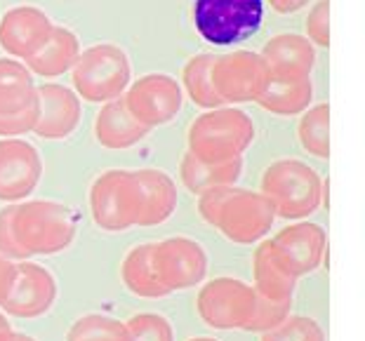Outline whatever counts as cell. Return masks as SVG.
Instances as JSON below:
<instances>
[{
    "instance_id": "603a6c76",
    "label": "cell",
    "mask_w": 365,
    "mask_h": 341,
    "mask_svg": "<svg viewBox=\"0 0 365 341\" xmlns=\"http://www.w3.org/2000/svg\"><path fill=\"white\" fill-rule=\"evenodd\" d=\"M38 106L34 73L17 59H0V118Z\"/></svg>"
},
{
    "instance_id": "e575fe53",
    "label": "cell",
    "mask_w": 365,
    "mask_h": 341,
    "mask_svg": "<svg viewBox=\"0 0 365 341\" xmlns=\"http://www.w3.org/2000/svg\"><path fill=\"white\" fill-rule=\"evenodd\" d=\"M14 278H17V263H12V259L0 254V304H3L7 299V294H10Z\"/></svg>"
},
{
    "instance_id": "277c9868",
    "label": "cell",
    "mask_w": 365,
    "mask_h": 341,
    "mask_svg": "<svg viewBox=\"0 0 365 341\" xmlns=\"http://www.w3.org/2000/svg\"><path fill=\"white\" fill-rule=\"evenodd\" d=\"M132 78L130 59L123 48L113 43H99L83 50L71 66L76 95L85 102L106 104L125 95Z\"/></svg>"
},
{
    "instance_id": "6da1fadb",
    "label": "cell",
    "mask_w": 365,
    "mask_h": 341,
    "mask_svg": "<svg viewBox=\"0 0 365 341\" xmlns=\"http://www.w3.org/2000/svg\"><path fill=\"white\" fill-rule=\"evenodd\" d=\"M12 236L29 257H52L71 247L76 238V216L71 207L57 200H26L12 205Z\"/></svg>"
},
{
    "instance_id": "1f68e13d",
    "label": "cell",
    "mask_w": 365,
    "mask_h": 341,
    "mask_svg": "<svg viewBox=\"0 0 365 341\" xmlns=\"http://www.w3.org/2000/svg\"><path fill=\"white\" fill-rule=\"evenodd\" d=\"M307 41L318 48L330 45V0H318L307 17Z\"/></svg>"
},
{
    "instance_id": "2e32d148",
    "label": "cell",
    "mask_w": 365,
    "mask_h": 341,
    "mask_svg": "<svg viewBox=\"0 0 365 341\" xmlns=\"http://www.w3.org/2000/svg\"><path fill=\"white\" fill-rule=\"evenodd\" d=\"M81 97L57 83H43L38 88V120L34 135L48 142L71 137L81 125Z\"/></svg>"
},
{
    "instance_id": "9a60e30c",
    "label": "cell",
    "mask_w": 365,
    "mask_h": 341,
    "mask_svg": "<svg viewBox=\"0 0 365 341\" xmlns=\"http://www.w3.org/2000/svg\"><path fill=\"white\" fill-rule=\"evenodd\" d=\"M52 28V19L38 7H12L0 19V48L10 57L26 61L48 43Z\"/></svg>"
},
{
    "instance_id": "ba28073f",
    "label": "cell",
    "mask_w": 365,
    "mask_h": 341,
    "mask_svg": "<svg viewBox=\"0 0 365 341\" xmlns=\"http://www.w3.org/2000/svg\"><path fill=\"white\" fill-rule=\"evenodd\" d=\"M276 221L274 205L262 191L231 189L217 214L215 229L236 245H255L271 231Z\"/></svg>"
},
{
    "instance_id": "ac0fdd59",
    "label": "cell",
    "mask_w": 365,
    "mask_h": 341,
    "mask_svg": "<svg viewBox=\"0 0 365 341\" xmlns=\"http://www.w3.org/2000/svg\"><path fill=\"white\" fill-rule=\"evenodd\" d=\"M135 182L139 189V203H142V216L139 226H158L168 221L177 210V184L173 177L163 169H137Z\"/></svg>"
},
{
    "instance_id": "5b68a950",
    "label": "cell",
    "mask_w": 365,
    "mask_h": 341,
    "mask_svg": "<svg viewBox=\"0 0 365 341\" xmlns=\"http://www.w3.org/2000/svg\"><path fill=\"white\" fill-rule=\"evenodd\" d=\"M262 0H193V26L217 48L245 43L262 28Z\"/></svg>"
},
{
    "instance_id": "836d02e7",
    "label": "cell",
    "mask_w": 365,
    "mask_h": 341,
    "mask_svg": "<svg viewBox=\"0 0 365 341\" xmlns=\"http://www.w3.org/2000/svg\"><path fill=\"white\" fill-rule=\"evenodd\" d=\"M0 254L7 259L21 261V252L12 236V205H7L5 210H0Z\"/></svg>"
},
{
    "instance_id": "4fadbf2b",
    "label": "cell",
    "mask_w": 365,
    "mask_h": 341,
    "mask_svg": "<svg viewBox=\"0 0 365 341\" xmlns=\"http://www.w3.org/2000/svg\"><path fill=\"white\" fill-rule=\"evenodd\" d=\"M57 301V280L48 268L34 261L17 263V278L0 308L12 318L34 320L50 311Z\"/></svg>"
},
{
    "instance_id": "cb8c5ba5",
    "label": "cell",
    "mask_w": 365,
    "mask_h": 341,
    "mask_svg": "<svg viewBox=\"0 0 365 341\" xmlns=\"http://www.w3.org/2000/svg\"><path fill=\"white\" fill-rule=\"evenodd\" d=\"M240 172H243V158L229 162H205L198 160L193 153H186L180 165L182 184L196 196L207 189H217V186H236Z\"/></svg>"
},
{
    "instance_id": "5bb4252c",
    "label": "cell",
    "mask_w": 365,
    "mask_h": 341,
    "mask_svg": "<svg viewBox=\"0 0 365 341\" xmlns=\"http://www.w3.org/2000/svg\"><path fill=\"white\" fill-rule=\"evenodd\" d=\"M276 257L281 259V263L287 268V273L292 278L309 276L321 266V261L325 257V231L318 224H292L271 238Z\"/></svg>"
},
{
    "instance_id": "74e56055",
    "label": "cell",
    "mask_w": 365,
    "mask_h": 341,
    "mask_svg": "<svg viewBox=\"0 0 365 341\" xmlns=\"http://www.w3.org/2000/svg\"><path fill=\"white\" fill-rule=\"evenodd\" d=\"M10 327H12V325L7 322V318L3 313H0V332H5V330H10Z\"/></svg>"
},
{
    "instance_id": "d4e9b609",
    "label": "cell",
    "mask_w": 365,
    "mask_h": 341,
    "mask_svg": "<svg viewBox=\"0 0 365 341\" xmlns=\"http://www.w3.org/2000/svg\"><path fill=\"white\" fill-rule=\"evenodd\" d=\"M120 278L128 292H132L139 299H163L170 294L158 280L156 271H153L151 243L132 247L125 254V259L120 263Z\"/></svg>"
},
{
    "instance_id": "d590c367",
    "label": "cell",
    "mask_w": 365,
    "mask_h": 341,
    "mask_svg": "<svg viewBox=\"0 0 365 341\" xmlns=\"http://www.w3.org/2000/svg\"><path fill=\"white\" fill-rule=\"evenodd\" d=\"M309 3H312V0H269L271 10L278 12V14H292V12L302 10V7L309 5Z\"/></svg>"
},
{
    "instance_id": "30bf717a",
    "label": "cell",
    "mask_w": 365,
    "mask_h": 341,
    "mask_svg": "<svg viewBox=\"0 0 365 341\" xmlns=\"http://www.w3.org/2000/svg\"><path fill=\"white\" fill-rule=\"evenodd\" d=\"M130 115L144 127H160L182 111L184 90L173 75L149 73L135 80L123 95Z\"/></svg>"
},
{
    "instance_id": "83f0119b",
    "label": "cell",
    "mask_w": 365,
    "mask_h": 341,
    "mask_svg": "<svg viewBox=\"0 0 365 341\" xmlns=\"http://www.w3.org/2000/svg\"><path fill=\"white\" fill-rule=\"evenodd\" d=\"M66 341H130L125 322L102 313L78 318L66 332Z\"/></svg>"
},
{
    "instance_id": "9c48e42d",
    "label": "cell",
    "mask_w": 365,
    "mask_h": 341,
    "mask_svg": "<svg viewBox=\"0 0 365 341\" xmlns=\"http://www.w3.org/2000/svg\"><path fill=\"white\" fill-rule=\"evenodd\" d=\"M151 263L170 294L196 288L207 273V254L203 245L186 236H170L160 243H151Z\"/></svg>"
},
{
    "instance_id": "f35d334b",
    "label": "cell",
    "mask_w": 365,
    "mask_h": 341,
    "mask_svg": "<svg viewBox=\"0 0 365 341\" xmlns=\"http://www.w3.org/2000/svg\"><path fill=\"white\" fill-rule=\"evenodd\" d=\"M189 341H217L212 337H196V339H189Z\"/></svg>"
},
{
    "instance_id": "52a82bcc",
    "label": "cell",
    "mask_w": 365,
    "mask_h": 341,
    "mask_svg": "<svg viewBox=\"0 0 365 341\" xmlns=\"http://www.w3.org/2000/svg\"><path fill=\"white\" fill-rule=\"evenodd\" d=\"M257 292L236 278H215L198 292L196 311L212 330H245L255 313Z\"/></svg>"
},
{
    "instance_id": "f546056e",
    "label": "cell",
    "mask_w": 365,
    "mask_h": 341,
    "mask_svg": "<svg viewBox=\"0 0 365 341\" xmlns=\"http://www.w3.org/2000/svg\"><path fill=\"white\" fill-rule=\"evenodd\" d=\"M130 341H175L173 325L160 313H137L125 320Z\"/></svg>"
},
{
    "instance_id": "4316f807",
    "label": "cell",
    "mask_w": 365,
    "mask_h": 341,
    "mask_svg": "<svg viewBox=\"0 0 365 341\" xmlns=\"http://www.w3.org/2000/svg\"><path fill=\"white\" fill-rule=\"evenodd\" d=\"M297 137L302 149L314 158H330V106L316 104L302 113L297 125Z\"/></svg>"
},
{
    "instance_id": "3957f363",
    "label": "cell",
    "mask_w": 365,
    "mask_h": 341,
    "mask_svg": "<svg viewBox=\"0 0 365 341\" xmlns=\"http://www.w3.org/2000/svg\"><path fill=\"white\" fill-rule=\"evenodd\" d=\"M262 193L274 205L276 216L304 219L323 203V182L314 167L297 158L276 160L264 169Z\"/></svg>"
},
{
    "instance_id": "7a4b0ae2",
    "label": "cell",
    "mask_w": 365,
    "mask_h": 341,
    "mask_svg": "<svg viewBox=\"0 0 365 341\" xmlns=\"http://www.w3.org/2000/svg\"><path fill=\"white\" fill-rule=\"evenodd\" d=\"M252 142L255 122L247 113L231 106H220L198 115L189 127V153L205 162L243 158Z\"/></svg>"
},
{
    "instance_id": "e0dca14e",
    "label": "cell",
    "mask_w": 365,
    "mask_h": 341,
    "mask_svg": "<svg viewBox=\"0 0 365 341\" xmlns=\"http://www.w3.org/2000/svg\"><path fill=\"white\" fill-rule=\"evenodd\" d=\"M314 99V83L312 73H283L269 71L267 85L257 104L264 111L274 115H299L312 106Z\"/></svg>"
},
{
    "instance_id": "8fae6325",
    "label": "cell",
    "mask_w": 365,
    "mask_h": 341,
    "mask_svg": "<svg viewBox=\"0 0 365 341\" xmlns=\"http://www.w3.org/2000/svg\"><path fill=\"white\" fill-rule=\"evenodd\" d=\"M269 78V68L262 54L236 50L212 61V85L224 104L257 102Z\"/></svg>"
},
{
    "instance_id": "d6986e66",
    "label": "cell",
    "mask_w": 365,
    "mask_h": 341,
    "mask_svg": "<svg viewBox=\"0 0 365 341\" xmlns=\"http://www.w3.org/2000/svg\"><path fill=\"white\" fill-rule=\"evenodd\" d=\"M149 127L139 125L125 108L123 97L106 102L95 118V139L99 146L111 151H125L149 137Z\"/></svg>"
},
{
    "instance_id": "484cf974",
    "label": "cell",
    "mask_w": 365,
    "mask_h": 341,
    "mask_svg": "<svg viewBox=\"0 0 365 341\" xmlns=\"http://www.w3.org/2000/svg\"><path fill=\"white\" fill-rule=\"evenodd\" d=\"M212 61H215V54H196V57H191L186 61L184 71H182V83H184L186 95H189L193 104L200 108H207V111L224 106V102L220 99L212 85Z\"/></svg>"
},
{
    "instance_id": "8d00e7d4",
    "label": "cell",
    "mask_w": 365,
    "mask_h": 341,
    "mask_svg": "<svg viewBox=\"0 0 365 341\" xmlns=\"http://www.w3.org/2000/svg\"><path fill=\"white\" fill-rule=\"evenodd\" d=\"M0 341H36V339H34V337H29V335H21V332H14V330L10 327V330L0 332Z\"/></svg>"
},
{
    "instance_id": "7402d4cb",
    "label": "cell",
    "mask_w": 365,
    "mask_h": 341,
    "mask_svg": "<svg viewBox=\"0 0 365 341\" xmlns=\"http://www.w3.org/2000/svg\"><path fill=\"white\" fill-rule=\"evenodd\" d=\"M262 59L269 71L312 73V68L316 66V50L304 36L278 33L264 45Z\"/></svg>"
},
{
    "instance_id": "4dcf8cb0",
    "label": "cell",
    "mask_w": 365,
    "mask_h": 341,
    "mask_svg": "<svg viewBox=\"0 0 365 341\" xmlns=\"http://www.w3.org/2000/svg\"><path fill=\"white\" fill-rule=\"evenodd\" d=\"M292 301H274L267 297H259L257 294V304H255V313L247 322L245 332H269L278 327L287 315H290Z\"/></svg>"
},
{
    "instance_id": "d6a6232c",
    "label": "cell",
    "mask_w": 365,
    "mask_h": 341,
    "mask_svg": "<svg viewBox=\"0 0 365 341\" xmlns=\"http://www.w3.org/2000/svg\"><path fill=\"white\" fill-rule=\"evenodd\" d=\"M231 189H234V186H217V189H207L198 196V214L203 216V221L210 224V226H215L217 214H220Z\"/></svg>"
},
{
    "instance_id": "7c38bea8",
    "label": "cell",
    "mask_w": 365,
    "mask_h": 341,
    "mask_svg": "<svg viewBox=\"0 0 365 341\" xmlns=\"http://www.w3.org/2000/svg\"><path fill=\"white\" fill-rule=\"evenodd\" d=\"M43 177V158L26 139H0V200L21 203L38 189Z\"/></svg>"
},
{
    "instance_id": "44dd1931",
    "label": "cell",
    "mask_w": 365,
    "mask_h": 341,
    "mask_svg": "<svg viewBox=\"0 0 365 341\" xmlns=\"http://www.w3.org/2000/svg\"><path fill=\"white\" fill-rule=\"evenodd\" d=\"M252 276H255V292L259 297L274 299V301H292L294 288H297V278L287 273V268L276 257L274 245L271 240L264 243L255 250L252 257Z\"/></svg>"
},
{
    "instance_id": "ffe728a7",
    "label": "cell",
    "mask_w": 365,
    "mask_h": 341,
    "mask_svg": "<svg viewBox=\"0 0 365 341\" xmlns=\"http://www.w3.org/2000/svg\"><path fill=\"white\" fill-rule=\"evenodd\" d=\"M81 54V41L71 28L54 26L48 38V43L38 50L34 57H29L24 64L38 78H57L71 71Z\"/></svg>"
},
{
    "instance_id": "8992f818",
    "label": "cell",
    "mask_w": 365,
    "mask_h": 341,
    "mask_svg": "<svg viewBox=\"0 0 365 341\" xmlns=\"http://www.w3.org/2000/svg\"><path fill=\"white\" fill-rule=\"evenodd\" d=\"M92 221L102 231L118 234L139 226L142 203L135 174L128 169H106L90 186Z\"/></svg>"
},
{
    "instance_id": "f1b7e54d",
    "label": "cell",
    "mask_w": 365,
    "mask_h": 341,
    "mask_svg": "<svg viewBox=\"0 0 365 341\" xmlns=\"http://www.w3.org/2000/svg\"><path fill=\"white\" fill-rule=\"evenodd\" d=\"M262 341H325V332L314 318L287 315L278 327L264 332Z\"/></svg>"
}]
</instances>
